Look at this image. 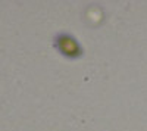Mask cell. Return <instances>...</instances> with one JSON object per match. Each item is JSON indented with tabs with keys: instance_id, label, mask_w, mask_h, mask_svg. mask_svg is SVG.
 Wrapping results in <instances>:
<instances>
[{
	"instance_id": "cell-1",
	"label": "cell",
	"mask_w": 147,
	"mask_h": 131,
	"mask_svg": "<svg viewBox=\"0 0 147 131\" xmlns=\"http://www.w3.org/2000/svg\"><path fill=\"white\" fill-rule=\"evenodd\" d=\"M55 50L66 59L75 61L84 56V47L80 40L71 32H57L53 37Z\"/></svg>"
}]
</instances>
